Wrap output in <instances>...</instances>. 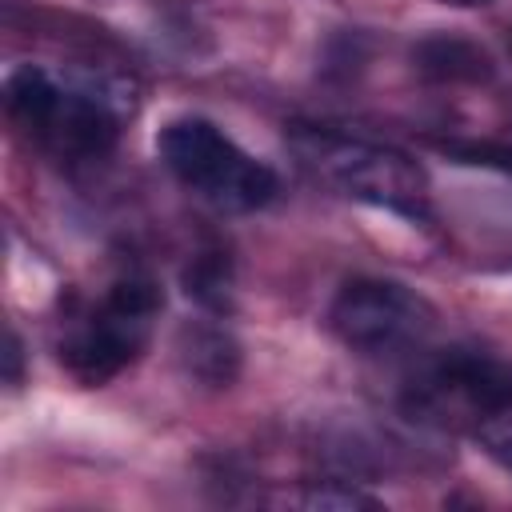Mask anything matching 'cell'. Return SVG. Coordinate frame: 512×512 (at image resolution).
I'll return each mask as SVG.
<instances>
[{
    "instance_id": "13",
    "label": "cell",
    "mask_w": 512,
    "mask_h": 512,
    "mask_svg": "<svg viewBox=\"0 0 512 512\" xmlns=\"http://www.w3.org/2000/svg\"><path fill=\"white\" fill-rule=\"evenodd\" d=\"M476 444L484 448V456H492L504 472H512V408L496 412L492 420H484L476 432Z\"/></svg>"
},
{
    "instance_id": "14",
    "label": "cell",
    "mask_w": 512,
    "mask_h": 512,
    "mask_svg": "<svg viewBox=\"0 0 512 512\" xmlns=\"http://www.w3.org/2000/svg\"><path fill=\"white\" fill-rule=\"evenodd\" d=\"M24 376V348H20V336L8 332V344H4V380L8 384H20Z\"/></svg>"
},
{
    "instance_id": "11",
    "label": "cell",
    "mask_w": 512,
    "mask_h": 512,
    "mask_svg": "<svg viewBox=\"0 0 512 512\" xmlns=\"http://www.w3.org/2000/svg\"><path fill=\"white\" fill-rule=\"evenodd\" d=\"M436 148L448 160H460V164H476V168H492V172L512 176V144H500V140H436Z\"/></svg>"
},
{
    "instance_id": "5",
    "label": "cell",
    "mask_w": 512,
    "mask_h": 512,
    "mask_svg": "<svg viewBox=\"0 0 512 512\" xmlns=\"http://www.w3.org/2000/svg\"><path fill=\"white\" fill-rule=\"evenodd\" d=\"M328 324L340 344L360 356H396L424 344L436 324V308L408 284L356 276L332 296Z\"/></svg>"
},
{
    "instance_id": "4",
    "label": "cell",
    "mask_w": 512,
    "mask_h": 512,
    "mask_svg": "<svg viewBox=\"0 0 512 512\" xmlns=\"http://www.w3.org/2000/svg\"><path fill=\"white\" fill-rule=\"evenodd\" d=\"M156 152L188 192L220 212H256L280 188L276 172L264 160L248 156L204 116L168 120L156 136Z\"/></svg>"
},
{
    "instance_id": "8",
    "label": "cell",
    "mask_w": 512,
    "mask_h": 512,
    "mask_svg": "<svg viewBox=\"0 0 512 512\" xmlns=\"http://www.w3.org/2000/svg\"><path fill=\"white\" fill-rule=\"evenodd\" d=\"M176 360L188 380H200L208 388H228L240 372V344L220 324L196 320L176 332Z\"/></svg>"
},
{
    "instance_id": "9",
    "label": "cell",
    "mask_w": 512,
    "mask_h": 512,
    "mask_svg": "<svg viewBox=\"0 0 512 512\" xmlns=\"http://www.w3.org/2000/svg\"><path fill=\"white\" fill-rule=\"evenodd\" d=\"M56 96H60V84L44 68H36V64H20L4 80V108H8L12 124L20 132H28V136L40 132V124L48 120Z\"/></svg>"
},
{
    "instance_id": "1",
    "label": "cell",
    "mask_w": 512,
    "mask_h": 512,
    "mask_svg": "<svg viewBox=\"0 0 512 512\" xmlns=\"http://www.w3.org/2000/svg\"><path fill=\"white\" fill-rule=\"evenodd\" d=\"M292 156L308 176L320 184L336 188L348 200L388 208L404 220L428 224L432 220V200H428V176L424 168L392 144L352 136L328 124H288L284 132Z\"/></svg>"
},
{
    "instance_id": "3",
    "label": "cell",
    "mask_w": 512,
    "mask_h": 512,
    "mask_svg": "<svg viewBox=\"0 0 512 512\" xmlns=\"http://www.w3.org/2000/svg\"><path fill=\"white\" fill-rule=\"evenodd\" d=\"M160 308H164V292L152 276L128 272L112 280L96 304L68 316L64 336L56 340L60 364L88 388L108 384L144 352Z\"/></svg>"
},
{
    "instance_id": "10",
    "label": "cell",
    "mask_w": 512,
    "mask_h": 512,
    "mask_svg": "<svg viewBox=\"0 0 512 512\" xmlns=\"http://www.w3.org/2000/svg\"><path fill=\"white\" fill-rule=\"evenodd\" d=\"M184 288L188 296L208 308V312H228L232 308V268L224 252H200L184 268Z\"/></svg>"
},
{
    "instance_id": "7",
    "label": "cell",
    "mask_w": 512,
    "mask_h": 512,
    "mask_svg": "<svg viewBox=\"0 0 512 512\" xmlns=\"http://www.w3.org/2000/svg\"><path fill=\"white\" fill-rule=\"evenodd\" d=\"M412 68L424 80L436 84H488L496 64L492 56L468 40V36H452V32H436L412 44Z\"/></svg>"
},
{
    "instance_id": "2",
    "label": "cell",
    "mask_w": 512,
    "mask_h": 512,
    "mask_svg": "<svg viewBox=\"0 0 512 512\" xmlns=\"http://www.w3.org/2000/svg\"><path fill=\"white\" fill-rule=\"evenodd\" d=\"M400 408L424 428L476 432L484 420L512 408V360L468 344L428 352L408 372Z\"/></svg>"
},
{
    "instance_id": "6",
    "label": "cell",
    "mask_w": 512,
    "mask_h": 512,
    "mask_svg": "<svg viewBox=\"0 0 512 512\" xmlns=\"http://www.w3.org/2000/svg\"><path fill=\"white\" fill-rule=\"evenodd\" d=\"M36 140L68 164L104 160L120 140V112L104 92L92 88H60L48 120L40 124Z\"/></svg>"
},
{
    "instance_id": "15",
    "label": "cell",
    "mask_w": 512,
    "mask_h": 512,
    "mask_svg": "<svg viewBox=\"0 0 512 512\" xmlns=\"http://www.w3.org/2000/svg\"><path fill=\"white\" fill-rule=\"evenodd\" d=\"M440 4H452V8H484L492 0H440Z\"/></svg>"
},
{
    "instance_id": "12",
    "label": "cell",
    "mask_w": 512,
    "mask_h": 512,
    "mask_svg": "<svg viewBox=\"0 0 512 512\" xmlns=\"http://www.w3.org/2000/svg\"><path fill=\"white\" fill-rule=\"evenodd\" d=\"M304 508H320V512H352V508H380L376 496L344 484V480H324V484H312L304 496H300Z\"/></svg>"
}]
</instances>
